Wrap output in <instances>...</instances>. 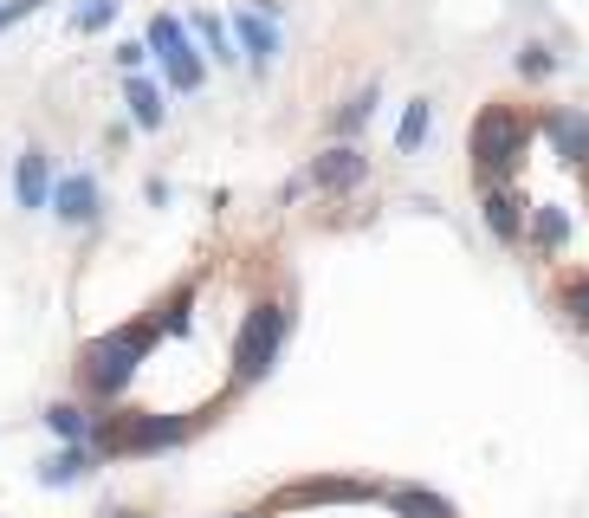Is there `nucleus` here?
I'll list each match as a JSON object with an SVG mask.
<instances>
[{"label": "nucleus", "instance_id": "obj_1", "mask_svg": "<svg viewBox=\"0 0 589 518\" xmlns=\"http://www.w3.org/2000/svg\"><path fill=\"white\" fill-rule=\"evenodd\" d=\"M162 337V311L156 318H143V325H123L117 337H104V343H91L84 350V389H98V396H117L130 376H137V363H143V350Z\"/></svg>", "mask_w": 589, "mask_h": 518}, {"label": "nucleus", "instance_id": "obj_2", "mask_svg": "<svg viewBox=\"0 0 589 518\" xmlns=\"http://www.w3.org/2000/svg\"><path fill=\"white\" fill-rule=\"evenodd\" d=\"M525 143H531V123L506 104H486L473 123V169L479 182H499V176H512L518 162H525Z\"/></svg>", "mask_w": 589, "mask_h": 518}, {"label": "nucleus", "instance_id": "obj_3", "mask_svg": "<svg viewBox=\"0 0 589 518\" xmlns=\"http://www.w3.org/2000/svg\"><path fill=\"white\" fill-rule=\"evenodd\" d=\"M286 325H292V311H286V305H253V311H247L240 343H233V382H259V376L279 363Z\"/></svg>", "mask_w": 589, "mask_h": 518}, {"label": "nucleus", "instance_id": "obj_4", "mask_svg": "<svg viewBox=\"0 0 589 518\" xmlns=\"http://www.w3.org/2000/svg\"><path fill=\"white\" fill-rule=\"evenodd\" d=\"M176 441H188V421H176V415H123L111 428H98L104 454H156V447H176Z\"/></svg>", "mask_w": 589, "mask_h": 518}, {"label": "nucleus", "instance_id": "obj_5", "mask_svg": "<svg viewBox=\"0 0 589 518\" xmlns=\"http://www.w3.org/2000/svg\"><path fill=\"white\" fill-rule=\"evenodd\" d=\"M363 176H369V156H363V149H350V143L325 149V156L311 162V182L325 188V195H343V188H357Z\"/></svg>", "mask_w": 589, "mask_h": 518}, {"label": "nucleus", "instance_id": "obj_6", "mask_svg": "<svg viewBox=\"0 0 589 518\" xmlns=\"http://www.w3.org/2000/svg\"><path fill=\"white\" fill-rule=\"evenodd\" d=\"M545 130H551V137H557V149H563L570 162H589V117L551 111V117H545Z\"/></svg>", "mask_w": 589, "mask_h": 518}, {"label": "nucleus", "instance_id": "obj_7", "mask_svg": "<svg viewBox=\"0 0 589 518\" xmlns=\"http://www.w3.org/2000/svg\"><path fill=\"white\" fill-rule=\"evenodd\" d=\"M318 499H369L363 480H305L286 492V506H318Z\"/></svg>", "mask_w": 589, "mask_h": 518}, {"label": "nucleus", "instance_id": "obj_8", "mask_svg": "<svg viewBox=\"0 0 589 518\" xmlns=\"http://www.w3.org/2000/svg\"><path fill=\"white\" fill-rule=\"evenodd\" d=\"M59 215H66V221H91V215H98L91 176H66V182H59Z\"/></svg>", "mask_w": 589, "mask_h": 518}, {"label": "nucleus", "instance_id": "obj_9", "mask_svg": "<svg viewBox=\"0 0 589 518\" xmlns=\"http://www.w3.org/2000/svg\"><path fill=\"white\" fill-rule=\"evenodd\" d=\"M389 506H396L402 518H453V506L435 499V492H421V486H396V492H389Z\"/></svg>", "mask_w": 589, "mask_h": 518}, {"label": "nucleus", "instance_id": "obj_10", "mask_svg": "<svg viewBox=\"0 0 589 518\" xmlns=\"http://www.w3.org/2000/svg\"><path fill=\"white\" fill-rule=\"evenodd\" d=\"M486 227H492L499 240H518V233H525V215H518V201H512V195H499V188L486 195Z\"/></svg>", "mask_w": 589, "mask_h": 518}, {"label": "nucleus", "instance_id": "obj_11", "mask_svg": "<svg viewBox=\"0 0 589 518\" xmlns=\"http://www.w3.org/2000/svg\"><path fill=\"white\" fill-rule=\"evenodd\" d=\"M240 46H247V59H253V66H266V59L279 52V33H272L259 13H247V20H240Z\"/></svg>", "mask_w": 589, "mask_h": 518}, {"label": "nucleus", "instance_id": "obj_12", "mask_svg": "<svg viewBox=\"0 0 589 518\" xmlns=\"http://www.w3.org/2000/svg\"><path fill=\"white\" fill-rule=\"evenodd\" d=\"M13 182H20V201H27V208H39V201H46V156H20V176H13Z\"/></svg>", "mask_w": 589, "mask_h": 518}, {"label": "nucleus", "instance_id": "obj_13", "mask_svg": "<svg viewBox=\"0 0 589 518\" xmlns=\"http://www.w3.org/2000/svg\"><path fill=\"white\" fill-rule=\"evenodd\" d=\"M149 46H156L162 59H182V52H194V46L182 39V27H176L169 13H156V20H149Z\"/></svg>", "mask_w": 589, "mask_h": 518}, {"label": "nucleus", "instance_id": "obj_14", "mask_svg": "<svg viewBox=\"0 0 589 518\" xmlns=\"http://www.w3.org/2000/svg\"><path fill=\"white\" fill-rule=\"evenodd\" d=\"M428 130H435V111L415 98V104H408V117H402V130H396V143H402V149H421V143H428Z\"/></svg>", "mask_w": 589, "mask_h": 518}, {"label": "nucleus", "instance_id": "obj_15", "mask_svg": "<svg viewBox=\"0 0 589 518\" xmlns=\"http://www.w3.org/2000/svg\"><path fill=\"white\" fill-rule=\"evenodd\" d=\"M369 111H376V84H369V91H357V98H350V104L337 111V130H343V137H350V130H363Z\"/></svg>", "mask_w": 589, "mask_h": 518}, {"label": "nucleus", "instance_id": "obj_16", "mask_svg": "<svg viewBox=\"0 0 589 518\" xmlns=\"http://www.w3.org/2000/svg\"><path fill=\"white\" fill-rule=\"evenodd\" d=\"M130 104H137V123H143V130L162 123V91H156V84H130Z\"/></svg>", "mask_w": 589, "mask_h": 518}, {"label": "nucleus", "instance_id": "obj_17", "mask_svg": "<svg viewBox=\"0 0 589 518\" xmlns=\"http://www.w3.org/2000/svg\"><path fill=\"white\" fill-rule=\"evenodd\" d=\"M563 233H570V221H563L557 208H538V221H531V240H538V247H563Z\"/></svg>", "mask_w": 589, "mask_h": 518}, {"label": "nucleus", "instance_id": "obj_18", "mask_svg": "<svg viewBox=\"0 0 589 518\" xmlns=\"http://www.w3.org/2000/svg\"><path fill=\"white\" fill-rule=\"evenodd\" d=\"M78 474H84V454H59V460L39 467V480L46 486H66V480H78Z\"/></svg>", "mask_w": 589, "mask_h": 518}, {"label": "nucleus", "instance_id": "obj_19", "mask_svg": "<svg viewBox=\"0 0 589 518\" xmlns=\"http://www.w3.org/2000/svg\"><path fill=\"white\" fill-rule=\"evenodd\" d=\"M563 311H570V325L589 331V279H570V292H563Z\"/></svg>", "mask_w": 589, "mask_h": 518}, {"label": "nucleus", "instance_id": "obj_20", "mask_svg": "<svg viewBox=\"0 0 589 518\" xmlns=\"http://www.w3.org/2000/svg\"><path fill=\"white\" fill-rule=\"evenodd\" d=\"M46 421H52V435H66V441H78V435H84V415H78V408H72V402L46 408Z\"/></svg>", "mask_w": 589, "mask_h": 518}, {"label": "nucleus", "instance_id": "obj_21", "mask_svg": "<svg viewBox=\"0 0 589 518\" xmlns=\"http://www.w3.org/2000/svg\"><path fill=\"white\" fill-rule=\"evenodd\" d=\"M169 78H176V91H194V84H201V59H194V52L169 59Z\"/></svg>", "mask_w": 589, "mask_h": 518}, {"label": "nucleus", "instance_id": "obj_22", "mask_svg": "<svg viewBox=\"0 0 589 518\" xmlns=\"http://www.w3.org/2000/svg\"><path fill=\"white\" fill-rule=\"evenodd\" d=\"M551 66H557V59L545 52V46H525V52H518V72H525V78H545Z\"/></svg>", "mask_w": 589, "mask_h": 518}, {"label": "nucleus", "instance_id": "obj_23", "mask_svg": "<svg viewBox=\"0 0 589 518\" xmlns=\"http://www.w3.org/2000/svg\"><path fill=\"white\" fill-rule=\"evenodd\" d=\"M201 39H208V46H214V59H233V46H227L221 20H201Z\"/></svg>", "mask_w": 589, "mask_h": 518}, {"label": "nucleus", "instance_id": "obj_24", "mask_svg": "<svg viewBox=\"0 0 589 518\" xmlns=\"http://www.w3.org/2000/svg\"><path fill=\"white\" fill-rule=\"evenodd\" d=\"M233 518H259V512H233Z\"/></svg>", "mask_w": 589, "mask_h": 518}, {"label": "nucleus", "instance_id": "obj_25", "mask_svg": "<svg viewBox=\"0 0 589 518\" xmlns=\"http://www.w3.org/2000/svg\"><path fill=\"white\" fill-rule=\"evenodd\" d=\"M583 176H589V162H583Z\"/></svg>", "mask_w": 589, "mask_h": 518}]
</instances>
